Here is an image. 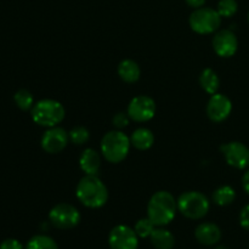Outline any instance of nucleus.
Segmentation results:
<instances>
[{"instance_id": "1", "label": "nucleus", "mask_w": 249, "mask_h": 249, "mask_svg": "<svg viewBox=\"0 0 249 249\" xmlns=\"http://www.w3.org/2000/svg\"><path fill=\"white\" fill-rule=\"evenodd\" d=\"M75 195L83 206L92 209L101 208L108 199L106 185L97 178V175H85L78 182Z\"/></svg>"}, {"instance_id": "2", "label": "nucleus", "mask_w": 249, "mask_h": 249, "mask_svg": "<svg viewBox=\"0 0 249 249\" xmlns=\"http://www.w3.org/2000/svg\"><path fill=\"white\" fill-rule=\"evenodd\" d=\"M177 209L178 203L170 192L158 191L148 202L147 218L155 226H165L174 220Z\"/></svg>"}, {"instance_id": "3", "label": "nucleus", "mask_w": 249, "mask_h": 249, "mask_svg": "<svg viewBox=\"0 0 249 249\" xmlns=\"http://www.w3.org/2000/svg\"><path fill=\"white\" fill-rule=\"evenodd\" d=\"M66 111L61 102L44 99L32 107V118L36 124L46 128L56 126L65 119Z\"/></svg>"}, {"instance_id": "4", "label": "nucleus", "mask_w": 249, "mask_h": 249, "mask_svg": "<svg viewBox=\"0 0 249 249\" xmlns=\"http://www.w3.org/2000/svg\"><path fill=\"white\" fill-rule=\"evenodd\" d=\"M130 145V139L121 130H112L101 140L102 156L109 163H119L128 156Z\"/></svg>"}, {"instance_id": "5", "label": "nucleus", "mask_w": 249, "mask_h": 249, "mask_svg": "<svg viewBox=\"0 0 249 249\" xmlns=\"http://www.w3.org/2000/svg\"><path fill=\"white\" fill-rule=\"evenodd\" d=\"M178 209L184 216L198 220L209 212V201L203 194L198 191H189L182 194L177 201Z\"/></svg>"}, {"instance_id": "6", "label": "nucleus", "mask_w": 249, "mask_h": 249, "mask_svg": "<svg viewBox=\"0 0 249 249\" xmlns=\"http://www.w3.org/2000/svg\"><path fill=\"white\" fill-rule=\"evenodd\" d=\"M189 23L196 33L211 34L220 27L221 16L216 10L211 7H199L190 15Z\"/></svg>"}, {"instance_id": "7", "label": "nucleus", "mask_w": 249, "mask_h": 249, "mask_svg": "<svg viewBox=\"0 0 249 249\" xmlns=\"http://www.w3.org/2000/svg\"><path fill=\"white\" fill-rule=\"evenodd\" d=\"M49 220L56 229L70 230L79 224L80 213L72 204L58 203L49 213Z\"/></svg>"}, {"instance_id": "8", "label": "nucleus", "mask_w": 249, "mask_h": 249, "mask_svg": "<svg viewBox=\"0 0 249 249\" xmlns=\"http://www.w3.org/2000/svg\"><path fill=\"white\" fill-rule=\"evenodd\" d=\"M126 113L131 121L139 122V123L151 121L156 114L155 100L146 95L134 97L129 104Z\"/></svg>"}, {"instance_id": "9", "label": "nucleus", "mask_w": 249, "mask_h": 249, "mask_svg": "<svg viewBox=\"0 0 249 249\" xmlns=\"http://www.w3.org/2000/svg\"><path fill=\"white\" fill-rule=\"evenodd\" d=\"M226 163L236 169H246L249 165V148L245 143L232 141L220 146Z\"/></svg>"}, {"instance_id": "10", "label": "nucleus", "mask_w": 249, "mask_h": 249, "mask_svg": "<svg viewBox=\"0 0 249 249\" xmlns=\"http://www.w3.org/2000/svg\"><path fill=\"white\" fill-rule=\"evenodd\" d=\"M139 236L135 230L126 225H117L108 235V245L111 249H138Z\"/></svg>"}, {"instance_id": "11", "label": "nucleus", "mask_w": 249, "mask_h": 249, "mask_svg": "<svg viewBox=\"0 0 249 249\" xmlns=\"http://www.w3.org/2000/svg\"><path fill=\"white\" fill-rule=\"evenodd\" d=\"M70 136L67 131L60 126H51L44 133L41 138V147L48 153H58L67 146Z\"/></svg>"}, {"instance_id": "12", "label": "nucleus", "mask_w": 249, "mask_h": 249, "mask_svg": "<svg viewBox=\"0 0 249 249\" xmlns=\"http://www.w3.org/2000/svg\"><path fill=\"white\" fill-rule=\"evenodd\" d=\"M232 111V102L223 94H214L207 105V116L215 123H220L229 118Z\"/></svg>"}, {"instance_id": "13", "label": "nucleus", "mask_w": 249, "mask_h": 249, "mask_svg": "<svg viewBox=\"0 0 249 249\" xmlns=\"http://www.w3.org/2000/svg\"><path fill=\"white\" fill-rule=\"evenodd\" d=\"M213 48L216 55L220 57H231L237 51V36L230 29H223L218 32L213 38Z\"/></svg>"}, {"instance_id": "14", "label": "nucleus", "mask_w": 249, "mask_h": 249, "mask_svg": "<svg viewBox=\"0 0 249 249\" xmlns=\"http://www.w3.org/2000/svg\"><path fill=\"white\" fill-rule=\"evenodd\" d=\"M195 237L201 245L214 246L221 240V230L216 224L203 223L196 228Z\"/></svg>"}, {"instance_id": "15", "label": "nucleus", "mask_w": 249, "mask_h": 249, "mask_svg": "<svg viewBox=\"0 0 249 249\" xmlns=\"http://www.w3.org/2000/svg\"><path fill=\"white\" fill-rule=\"evenodd\" d=\"M79 165L85 175H97L101 167V157L99 152L94 148H87L83 151L79 157Z\"/></svg>"}, {"instance_id": "16", "label": "nucleus", "mask_w": 249, "mask_h": 249, "mask_svg": "<svg viewBox=\"0 0 249 249\" xmlns=\"http://www.w3.org/2000/svg\"><path fill=\"white\" fill-rule=\"evenodd\" d=\"M130 142L138 150L146 151L152 147L153 142H155V136L150 129L139 128L131 134Z\"/></svg>"}, {"instance_id": "17", "label": "nucleus", "mask_w": 249, "mask_h": 249, "mask_svg": "<svg viewBox=\"0 0 249 249\" xmlns=\"http://www.w3.org/2000/svg\"><path fill=\"white\" fill-rule=\"evenodd\" d=\"M118 75L125 83H135L141 75L140 67L135 61L123 60L118 65Z\"/></svg>"}, {"instance_id": "18", "label": "nucleus", "mask_w": 249, "mask_h": 249, "mask_svg": "<svg viewBox=\"0 0 249 249\" xmlns=\"http://www.w3.org/2000/svg\"><path fill=\"white\" fill-rule=\"evenodd\" d=\"M150 240L156 249H173L175 245L173 233L165 229H155L151 233Z\"/></svg>"}, {"instance_id": "19", "label": "nucleus", "mask_w": 249, "mask_h": 249, "mask_svg": "<svg viewBox=\"0 0 249 249\" xmlns=\"http://www.w3.org/2000/svg\"><path fill=\"white\" fill-rule=\"evenodd\" d=\"M199 84H201L202 89L204 91L211 95H214L218 91L219 85H220V79H219L218 74L212 68H206L201 73V75H199Z\"/></svg>"}, {"instance_id": "20", "label": "nucleus", "mask_w": 249, "mask_h": 249, "mask_svg": "<svg viewBox=\"0 0 249 249\" xmlns=\"http://www.w3.org/2000/svg\"><path fill=\"white\" fill-rule=\"evenodd\" d=\"M236 199V192L231 186L224 185L218 187L213 194V202L220 207L230 206Z\"/></svg>"}, {"instance_id": "21", "label": "nucleus", "mask_w": 249, "mask_h": 249, "mask_svg": "<svg viewBox=\"0 0 249 249\" xmlns=\"http://www.w3.org/2000/svg\"><path fill=\"white\" fill-rule=\"evenodd\" d=\"M26 249H58V246L49 236L36 235L28 241Z\"/></svg>"}, {"instance_id": "22", "label": "nucleus", "mask_w": 249, "mask_h": 249, "mask_svg": "<svg viewBox=\"0 0 249 249\" xmlns=\"http://www.w3.org/2000/svg\"><path fill=\"white\" fill-rule=\"evenodd\" d=\"M14 100L15 102H16L17 106H18V108H21L22 111H28V109H31L32 107L34 106L33 95L26 89L18 90V91L15 94Z\"/></svg>"}, {"instance_id": "23", "label": "nucleus", "mask_w": 249, "mask_h": 249, "mask_svg": "<svg viewBox=\"0 0 249 249\" xmlns=\"http://www.w3.org/2000/svg\"><path fill=\"white\" fill-rule=\"evenodd\" d=\"M68 136H70V140L72 141L74 145H84L85 142H88L90 138L89 130L84 126H75L72 130L68 133Z\"/></svg>"}, {"instance_id": "24", "label": "nucleus", "mask_w": 249, "mask_h": 249, "mask_svg": "<svg viewBox=\"0 0 249 249\" xmlns=\"http://www.w3.org/2000/svg\"><path fill=\"white\" fill-rule=\"evenodd\" d=\"M237 10L238 5L236 0H220L218 2L216 11L221 17H232L237 12Z\"/></svg>"}, {"instance_id": "25", "label": "nucleus", "mask_w": 249, "mask_h": 249, "mask_svg": "<svg viewBox=\"0 0 249 249\" xmlns=\"http://www.w3.org/2000/svg\"><path fill=\"white\" fill-rule=\"evenodd\" d=\"M134 230H135L136 235H138L139 237H141V238L150 237L151 233H152V231L155 230V224H153L148 218L140 219V220L135 224V228H134Z\"/></svg>"}, {"instance_id": "26", "label": "nucleus", "mask_w": 249, "mask_h": 249, "mask_svg": "<svg viewBox=\"0 0 249 249\" xmlns=\"http://www.w3.org/2000/svg\"><path fill=\"white\" fill-rule=\"evenodd\" d=\"M129 119L130 118H129L128 113L119 112V113H117L116 116L113 117V119H112V123H113V125L116 126V128L123 129L129 124Z\"/></svg>"}, {"instance_id": "27", "label": "nucleus", "mask_w": 249, "mask_h": 249, "mask_svg": "<svg viewBox=\"0 0 249 249\" xmlns=\"http://www.w3.org/2000/svg\"><path fill=\"white\" fill-rule=\"evenodd\" d=\"M0 249H23V246L15 238H7L0 243Z\"/></svg>"}, {"instance_id": "28", "label": "nucleus", "mask_w": 249, "mask_h": 249, "mask_svg": "<svg viewBox=\"0 0 249 249\" xmlns=\"http://www.w3.org/2000/svg\"><path fill=\"white\" fill-rule=\"evenodd\" d=\"M240 224L245 230L249 231V204L243 207L240 213Z\"/></svg>"}, {"instance_id": "29", "label": "nucleus", "mask_w": 249, "mask_h": 249, "mask_svg": "<svg viewBox=\"0 0 249 249\" xmlns=\"http://www.w3.org/2000/svg\"><path fill=\"white\" fill-rule=\"evenodd\" d=\"M186 2L189 6L194 7V9H199V7L203 6L206 0H186Z\"/></svg>"}, {"instance_id": "30", "label": "nucleus", "mask_w": 249, "mask_h": 249, "mask_svg": "<svg viewBox=\"0 0 249 249\" xmlns=\"http://www.w3.org/2000/svg\"><path fill=\"white\" fill-rule=\"evenodd\" d=\"M242 186H243V190L247 192V195H249V169L245 173V175H243Z\"/></svg>"}, {"instance_id": "31", "label": "nucleus", "mask_w": 249, "mask_h": 249, "mask_svg": "<svg viewBox=\"0 0 249 249\" xmlns=\"http://www.w3.org/2000/svg\"><path fill=\"white\" fill-rule=\"evenodd\" d=\"M215 249H229V248L225 247V246H219V247H216Z\"/></svg>"}, {"instance_id": "32", "label": "nucleus", "mask_w": 249, "mask_h": 249, "mask_svg": "<svg viewBox=\"0 0 249 249\" xmlns=\"http://www.w3.org/2000/svg\"><path fill=\"white\" fill-rule=\"evenodd\" d=\"M248 21H249V14H248Z\"/></svg>"}]
</instances>
